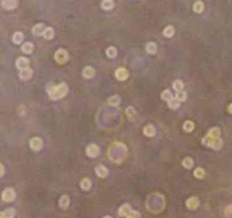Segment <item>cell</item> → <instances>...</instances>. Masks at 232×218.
<instances>
[{"label":"cell","mask_w":232,"mask_h":218,"mask_svg":"<svg viewBox=\"0 0 232 218\" xmlns=\"http://www.w3.org/2000/svg\"><path fill=\"white\" fill-rule=\"evenodd\" d=\"M225 215H227L228 217H231L232 216V205H229L225 209Z\"/></svg>","instance_id":"f35d334b"},{"label":"cell","mask_w":232,"mask_h":218,"mask_svg":"<svg viewBox=\"0 0 232 218\" xmlns=\"http://www.w3.org/2000/svg\"><path fill=\"white\" fill-rule=\"evenodd\" d=\"M182 166L185 168H191L194 166V162H192V159L190 157H186L184 158V161H182Z\"/></svg>","instance_id":"1f68e13d"},{"label":"cell","mask_w":232,"mask_h":218,"mask_svg":"<svg viewBox=\"0 0 232 218\" xmlns=\"http://www.w3.org/2000/svg\"><path fill=\"white\" fill-rule=\"evenodd\" d=\"M107 56H108L109 58H111V59L116 58V56H117V49H116L114 46H110V48H108V49H107Z\"/></svg>","instance_id":"d6a6232c"},{"label":"cell","mask_w":232,"mask_h":218,"mask_svg":"<svg viewBox=\"0 0 232 218\" xmlns=\"http://www.w3.org/2000/svg\"><path fill=\"white\" fill-rule=\"evenodd\" d=\"M143 132H144V135L146 136V137H153V136L155 135V132H156V130H155L154 126H152V124H147V126L144 128Z\"/></svg>","instance_id":"2e32d148"},{"label":"cell","mask_w":232,"mask_h":218,"mask_svg":"<svg viewBox=\"0 0 232 218\" xmlns=\"http://www.w3.org/2000/svg\"><path fill=\"white\" fill-rule=\"evenodd\" d=\"M17 5H18V2H17L16 0H9V1H8V0H4V1L1 2V6H2L5 9H8V10L16 8Z\"/></svg>","instance_id":"30bf717a"},{"label":"cell","mask_w":232,"mask_h":218,"mask_svg":"<svg viewBox=\"0 0 232 218\" xmlns=\"http://www.w3.org/2000/svg\"><path fill=\"white\" fill-rule=\"evenodd\" d=\"M15 197H16L15 191H14V189H11V188L5 189L4 192H2V200L6 201V202H11V201H14Z\"/></svg>","instance_id":"277c9868"},{"label":"cell","mask_w":232,"mask_h":218,"mask_svg":"<svg viewBox=\"0 0 232 218\" xmlns=\"http://www.w3.org/2000/svg\"><path fill=\"white\" fill-rule=\"evenodd\" d=\"M203 144L204 145H206L208 147L213 148V149H221L222 146H223V141H222L221 138H217V139H213V138H208V137H205L203 139Z\"/></svg>","instance_id":"7a4b0ae2"},{"label":"cell","mask_w":232,"mask_h":218,"mask_svg":"<svg viewBox=\"0 0 232 218\" xmlns=\"http://www.w3.org/2000/svg\"><path fill=\"white\" fill-rule=\"evenodd\" d=\"M126 114H127V117H128L131 121L136 119V111L134 110V107H131V106L127 107V110H126Z\"/></svg>","instance_id":"83f0119b"},{"label":"cell","mask_w":232,"mask_h":218,"mask_svg":"<svg viewBox=\"0 0 232 218\" xmlns=\"http://www.w3.org/2000/svg\"><path fill=\"white\" fill-rule=\"evenodd\" d=\"M194 175H195V178H197V179H203L205 176V171H204V168L197 167L196 170H195V172H194Z\"/></svg>","instance_id":"836d02e7"},{"label":"cell","mask_w":232,"mask_h":218,"mask_svg":"<svg viewBox=\"0 0 232 218\" xmlns=\"http://www.w3.org/2000/svg\"><path fill=\"white\" fill-rule=\"evenodd\" d=\"M220 135H221V131H220L219 128H212L211 130L207 132L206 137L213 138V139H217V138H220Z\"/></svg>","instance_id":"e0dca14e"},{"label":"cell","mask_w":232,"mask_h":218,"mask_svg":"<svg viewBox=\"0 0 232 218\" xmlns=\"http://www.w3.org/2000/svg\"><path fill=\"white\" fill-rule=\"evenodd\" d=\"M116 78L118 80H126L128 78V71L125 68H119L116 70Z\"/></svg>","instance_id":"9c48e42d"},{"label":"cell","mask_w":232,"mask_h":218,"mask_svg":"<svg viewBox=\"0 0 232 218\" xmlns=\"http://www.w3.org/2000/svg\"><path fill=\"white\" fill-rule=\"evenodd\" d=\"M22 51H23L24 53H26V54L32 53V51H33V44H32L31 42H26V43H24L23 46H22Z\"/></svg>","instance_id":"603a6c76"},{"label":"cell","mask_w":232,"mask_h":218,"mask_svg":"<svg viewBox=\"0 0 232 218\" xmlns=\"http://www.w3.org/2000/svg\"><path fill=\"white\" fill-rule=\"evenodd\" d=\"M23 40H24V35H23V33H21V32H16L15 34L13 35V42L15 44H21Z\"/></svg>","instance_id":"7402d4cb"},{"label":"cell","mask_w":232,"mask_h":218,"mask_svg":"<svg viewBox=\"0 0 232 218\" xmlns=\"http://www.w3.org/2000/svg\"><path fill=\"white\" fill-rule=\"evenodd\" d=\"M5 174V167H4V165L2 164H0V175L2 176Z\"/></svg>","instance_id":"ab89813d"},{"label":"cell","mask_w":232,"mask_h":218,"mask_svg":"<svg viewBox=\"0 0 232 218\" xmlns=\"http://www.w3.org/2000/svg\"><path fill=\"white\" fill-rule=\"evenodd\" d=\"M186 206H187L188 209L194 210V209H196L199 206V199L197 198V197H191V198H189L186 201Z\"/></svg>","instance_id":"ba28073f"},{"label":"cell","mask_w":232,"mask_h":218,"mask_svg":"<svg viewBox=\"0 0 232 218\" xmlns=\"http://www.w3.org/2000/svg\"><path fill=\"white\" fill-rule=\"evenodd\" d=\"M95 173L98 174V176L100 178H107V175H108V168L103 166V165H98L96 167H95Z\"/></svg>","instance_id":"8fae6325"},{"label":"cell","mask_w":232,"mask_h":218,"mask_svg":"<svg viewBox=\"0 0 232 218\" xmlns=\"http://www.w3.org/2000/svg\"><path fill=\"white\" fill-rule=\"evenodd\" d=\"M127 218H140V214H139L138 211H135V210H133V211H131V213L127 216Z\"/></svg>","instance_id":"74e56055"},{"label":"cell","mask_w":232,"mask_h":218,"mask_svg":"<svg viewBox=\"0 0 232 218\" xmlns=\"http://www.w3.org/2000/svg\"><path fill=\"white\" fill-rule=\"evenodd\" d=\"M86 154H87V156L92 158H95L98 156V154H100V148L98 146H96L95 144H91V145H88L87 148H86Z\"/></svg>","instance_id":"5b68a950"},{"label":"cell","mask_w":232,"mask_h":218,"mask_svg":"<svg viewBox=\"0 0 232 218\" xmlns=\"http://www.w3.org/2000/svg\"><path fill=\"white\" fill-rule=\"evenodd\" d=\"M46 27L44 24H37L33 27V34L34 35H41V34H44V32H46Z\"/></svg>","instance_id":"9a60e30c"},{"label":"cell","mask_w":232,"mask_h":218,"mask_svg":"<svg viewBox=\"0 0 232 218\" xmlns=\"http://www.w3.org/2000/svg\"><path fill=\"white\" fill-rule=\"evenodd\" d=\"M163 34H164V36H166V37H172V36L175 35V27L173 26H166L164 28V31H163Z\"/></svg>","instance_id":"d4e9b609"},{"label":"cell","mask_w":232,"mask_h":218,"mask_svg":"<svg viewBox=\"0 0 232 218\" xmlns=\"http://www.w3.org/2000/svg\"><path fill=\"white\" fill-rule=\"evenodd\" d=\"M101 7L104 10H111L114 7V2L112 0H103L101 4Z\"/></svg>","instance_id":"ffe728a7"},{"label":"cell","mask_w":232,"mask_h":218,"mask_svg":"<svg viewBox=\"0 0 232 218\" xmlns=\"http://www.w3.org/2000/svg\"><path fill=\"white\" fill-rule=\"evenodd\" d=\"M161 98H162V100H164V101H166V102H169L173 98V96H172V93H171L169 89H165V91L161 94Z\"/></svg>","instance_id":"4316f807"},{"label":"cell","mask_w":232,"mask_h":218,"mask_svg":"<svg viewBox=\"0 0 232 218\" xmlns=\"http://www.w3.org/2000/svg\"><path fill=\"white\" fill-rule=\"evenodd\" d=\"M103 218H112L111 216H105V217H103Z\"/></svg>","instance_id":"7bdbcfd3"},{"label":"cell","mask_w":232,"mask_h":218,"mask_svg":"<svg viewBox=\"0 0 232 218\" xmlns=\"http://www.w3.org/2000/svg\"><path fill=\"white\" fill-rule=\"evenodd\" d=\"M43 36H44V39H46V40H51L52 37L54 36V31L52 30L51 27H46V32H44Z\"/></svg>","instance_id":"4dcf8cb0"},{"label":"cell","mask_w":232,"mask_h":218,"mask_svg":"<svg viewBox=\"0 0 232 218\" xmlns=\"http://www.w3.org/2000/svg\"><path fill=\"white\" fill-rule=\"evenodd\" d=\"M68 58H69L68 52L65 49H59L54 53V60L57 61L58 63H60V65H63L65 62H67Z\"/></svg>","instance_id":"3957f363"},{"label":"cell","mask_w":232,"mask_h":218,"mask_svg":"<svg viewBox=\"0 0 232 218\" xmlns=\"http://www.w3.org/2000/svg\"><path fill=\"white\" fill-rule=\"evenodd\" d=\"M28 65H30V61L27 58H24V57H21L16 60V67L21 70H24V69H27L28 68Z\"/></svg>","instance_id":"52a82bcc"},{"label":"cell","mask_w":232,"mask_h":218,"mask_svg":"<svg viewBox=\"0 0 232 218\" xmlns=\"http://www.w3.org/2000/svg\"><path fill=\"white\" fill-rule=\"evenodd\" d=\"M30 146H31V148L33 149V150L39 152V150L42 149V147H43V141H42L41 138L35 137V138H33V139H31V141H30Z\"/></svg>","instance_id":"8992f818"},{"label":"cell","mask_w":232,"mask_h":218,"mask_svg":"<svg viewBox=\"0 0 232 218\" xmlns=\"http://www.w3.org/2000/svg\"><path fill=\"white\" fill-rule=\"evenodd\" d=\"M228 110H229V112H230V113H231V114H232V103H231V104H230V105H229V107H228Z\"/></svg>","instance_id":"60d3db41"},{"label":"cell","mask_w":232,"mask_h":218,"mask_svg":"<svg viewBox=\"0 0 232 218\" xmlns=\"http://www.w3.org/2000/svg\"><path fill=\"white\" fill-rule=\"evenodd\" d=\"M94 75H95V70H94V68L93 67H85L84 68V70H83V76L85 77V78H93L94 77Z\"/></svg>","instance_id":"4fadbf2b"},{"label":"cell","mask_w":232,"mask_h":218,"mask_svg":"<svg viewBox=\"0 0 232 218\" xmlns=\"http://www.w3.org/2000/svg\"><path fill=\"white\" fill-rule=\"evenodd\" d=\"M33 75V70H32L31 68H27V69H24V70H21L19 72V77H21V79L23 80H27V79H30Z\"/></svg>","instance_id":"7c38bea8"},{"label":"cell","mask_w":232,"mask_h":218,"mask_svg":"<svg viewBox=\"0 0 232 218\" xmlns=\"http://www.w3.org/2000/svg\"><path fill=\"white\" fill-rule=\"evenodd\" d=\"M173 88L177 92H182V89H184V83L179 80V79H177V80L173 81Z\"/></svg>","instance_id":"e575fe53"},{"label":"cell","mask_w":232,"mask_h":218,"mask_svg":"<svg viewBox=\"0 0 232 218\" xmlns=\"http://www.w3.org/2000/svg\"><path fill=\"white\" fill-rule=\"evenodd\" d=\"M175 98L178 100V101H186V98H187V94H186V92H177V95H175Z\"/></svg>","instance_id":"8d00e7d4"},{"label":"cell","mask_w":232,"mask_h":218,"mask_svg":"<svg viewBox=\"0 0 232 218\" xmlns=\"http://www.w3.org/2000/svg\"><path fill=\"white\" fill-rule=\"evenodd\" d=\"M48 93H49V96L52 100H59V98H62L63 96H66L68 94V85L65 84V83H61L59 85H51L48 89Z\"/></svg>","instance_id":"6da1fadb"},{"label":"cell","mask_w":232,"mask_h":218,"mask_svg":"<svg viewBox=\"0 0 232 218\" xmlns=\"http://www.w3.org/2000/svg\"><path fill=\"white\" fill-rule=\"evenodd\" d=\"M194 11L195 13H197V14H199V13H201L203 10H204V4L201 2V1H196L195 4H194Z\"/></svg>","instance_id":"f546056e"},{"label":"cell","mask_w":232,"mask_h":218,"mask_svg":"<svg viewBox=\"0 0 232 218\" xmlns=\"http://www.w3.org/2000/svg\"><path fill=\"white\" fill-rule=\"evenodd\" d=\"M69 203H70V200H69V197L68 196H62L60 200H59V206L61 207L62 209H67L68 206H69Z\"/></svg>","instance_id":"ac0fdd59"},{"label":"cell","mask_w":232,"mask_h":218,"mask_svg":"<svg viewBox=\"0 0 232 218\" xmlns=\"http://www.w3.org/2000/svg\"><path fill=\"white\" fill-rule=\"evenodd\" d=\"M0 218H7V217H5V216H4L2 214H1V215H0Z\"/></svg>","instance_id":"b9f144b4"},{"label":"cell","mask_w":232,"mask_h":218,"mask_svg":"<svg viewBox=\"0 0 232 218\" xmlns=\"http://www.w3.org/2000/svg\"><path fill=\"white\" fill-rule=\"evenodd\" d=\"M133 211V209L130 208V206L129 205H122L121 207H120V209H119V215L120 216H125V217H127L129 214Z\"/></svg>","instance_id":"5bb4252c"},{"label":"cell","mask_w":232,"mask_h":218,"mask_svg":"<svg viewBox=\"0 0 232 218\" xmlns=\"http://www.w3.org/2000/svg\"><path fill=\"white\" fill-rule=\"evenodd\" d=\"M194 128H195V124H194V122L190 121V120H188V121H186L184 123V130L187 132H191L194 130Z\"/></svg>","instance_id":"484cf974"},{"label":"cell","mask_w":232,"mask_h":218,"mask_svg":"<svg viewBox=\"0 0 232 218\" xmlns=\"http://www.w3.org/2000/svg\"><path fill=\"white\" fill-rule=\"evenodd\" d=\"M2 215L5 216V217H7V218H13L14 217V215H15V210L13 208H8L7 210H5V211H2Z\"/></svg>","instance_id":"d590c367"},{"label":"cell","mask_w":232,"mask_h":218,"mask_svg":"<svg viewBox=\"0 0 232 218\" xmlns=\"http://www.w3.org/2000/svg\"><path fill=\"white\" fill-rule=\"evenodd\" d=\"M168 105H169V107H170V109H172V110H175V109H178V107H179V105H180V101H178L175 97H173L171 101L168 102Z\"/></svg>","instance_id":"f1b7e54d"},{"label":"cell","mask_w":232,"mask_h":218,"mask_svg":"<svg viewBox=\"0 0 232 218\" xmlns=\"http://www.w3.org/2000/svg\"><path fill=\"white\" fill-rule=\"evenodd\" d=\"M91 187H92V182H91V180H90V179L85 178L81 181V188H82L83 190L87 191V190L91 189Z\"/></svg>","instance_id":"d6986e66"},{"label":"cell","mask_w":232,"mask_h":218,"mask_svg":"<svg viewBox=\"0 0 232 218\" xmlns=\"http://www.w3.org/2000/svg\"><path fill=\"white\" fill-rule=\"evenodd\" d=\"M146 51L150 54H154V53H156V51H157V46H156V44H155L154 42H148L146 44Z\"/></svg>","instance_id":"44dd1931"},{"label":"cell","mask_w":232,"mask_h":218,"mask_svg":"<svg viewBox=\"0 0 232 218\" xmlns=\"http://www.w3.org/2000/svg\"><path fill=\"white\" fill-rule=\"evenodd\" d=\"M108 104L109 105H112V106H118L119 104H120V97L118 95L111 96L108 100Z\"/></svg>","instance_id":"cb8c5ba5"}]
</instances>
